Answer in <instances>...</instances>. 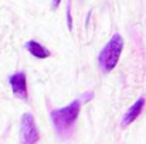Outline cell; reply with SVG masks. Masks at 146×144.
Here are the masks:
<instances>
[{"label": "cell", "instance_id": "obj_1", "mask_svg": "<svg viewBox=\"0 0 146 144\" xmlns=\"http://www.w3.org/2000/svg\"><path fill=\"white\" fill-rule=\"evenodd\" d=\"M80 110H81V100L77 99L74 102H71L70 105H67L65 107H60V109H54L50 113L51 122L55 127V130L67 137L70 134V132L74 127V123L77 122L78 116H80Z\"/></svg>", "mask_w": 146, "mask_h": 144}, {"label": "cell", "instance_id": "obj_2", "mask_svg": "<svg viewBox=\"0 0 146 144\" xmlns=\"http://www.w3.org/2000/svg\"><path fill=\"white\" fill-rule=\"evenodd\" d=\"M122 48L123 38L121 37V34H113L98 55V64L104 72H111L116 66L119 57L122 54Z\"/></svg>", "mask_w": 146, "mask_h": 144}, {"label": "cell", "instance_id": "obj_3", "mask_svg": "<svg viewBox=\"0 0 146 144\" xmlns=\"http://www.w3.org/2000/svg\"><path fill=\"white\" fill-rule=\"evenodd\" d=\"M40 139L38 129L31 113H24L20 120V143L21 144H36Z\"/></svg>", "mask_w": 146, "mask_h": 144}, {"label": "cell", "instance_id": "obj_4", "mask_svg": "<svg viewBox=\"0 0 146 144\" xmlns=\"http://www.w3.org/2000/svg\"><path fill=\"white\" fill-rule=\"evenodd\" d=\"M9 84L11 86V91H13L14 96H17L19 99L27 100V76L23 71L10 75Z\"/></svg>", "mask_w": 146, "mask_h": 144}, {"label": "cell", "instance_id": "obj_5", "mask_svg": "<svg viewBox=\"0 0 146 144\" xmlns=\"http://www.w3.org/2000/svg\"><path fill=\"white\" fill-rule=\"evenodd\" d=\"M143 106H145V97H139V99L128 109V112L123 114V119H122V123H121L122 127H126V126H129L131 123H133V122L138 119V116L141 114Z\"/></svg>", "mask_w": 146, "mask_h": 144}, {"label": "cell", "instance_id": "obj_6", "mask_svg": "<svg viewBox=\"0 0 146 144\" xmlns=\"http://www.w3.org/2000/svg\"><path fill=\"white\" fill-rule=\"evenodd\" d=\"M24 48H26L33 57H36V58H38V59H46V58H48L50 57L48 49L44 47V45H41L40 43L34 41V40L27 41L26 45H24Z\"/></svg>", "mask_w": 146, "mask_h": 144}, {"label": "cell", "instance_id": "obj_7", "mask_svg": "<svg viewBox=\"0 0 146 144\" xmlns=\"http://www.w3.org/2000/svg\"><path fill=\"white\" fill-rule=\"evenodd\" d=\"M67 26H68V30L72 28V18H71V13H70V6H67Z\"/></svg>", "mask_w": 146, "mask_h": 144}, {"label": "cell", "instance_id": "obj_8", "mask_svg": "<svg viewBox=\"0 0 146 144\" xmlns=\"http://www.w3.org/2000/svg\"><path fill=\"white\" fill-rule=\"evenodd\" d=\"M60 3H61V1H60V0H55V1H52V9H54V10H55V9H57V7H58V6H60Z\"/></svg>", "mask_w": 146, "mask_h": 144}]
</instances>
